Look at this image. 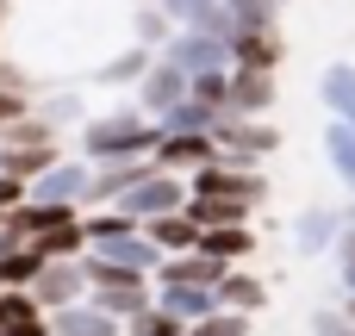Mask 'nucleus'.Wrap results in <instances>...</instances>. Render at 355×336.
Returning a JSON list of instances; mask_svg holds the SVG:
<instances>
[{"instance_id":"obj_1","label":"nucleus","mask_w":355,"mask_h":336,"mask_svg":"<svg viewBox=\"0 0 355 336\" xmlns=\"http://www.w3.org/2000/svg\"><path fill=\"white\" fill-rule=\"evenodd\" d=\"M156 118L144 112H100L81 125V150L87 162H125V156H156Z\"/></svg>"},{"instance_id":"obj_2","label":"nucleus","mask_w":355,"mask_h":336,"mask_svg":"<svg viewBox=\"0 0 355 336\" xmlns=\"http://www.w3.org/2000/svg\"><path fill=\"white\" fill-rule=\"evenodd\" d=\"M187 193H193V200H243V206H262L268 181H262L256 168H243V162L218 156V162H206V168H193V175H187Z\"/></svg>"},{"instance_id":"obj_3","label":"nucleus","mask_w":355,"mask_h":336,"mask_svg":"<svg viewBox=\"0 0 355 336\" xmlns=\"http://www.w3.org/2000/svg\"><path fill=\"white\" fill-rule=\"evenodd\" d=\"M212 137H218V156H231L243 168H256V156H275L281 150V131L268 118H243V112H225L212 125Z\"/></svg>"},{"instance_id":"obj_4","label":"nucleus","mask_w":355,"mask_h":336,"mask_svg":"<svg viewBox=\"0 0 355 336\" xmlns=\"http://www.w3.org/2000/svg\"><path fill=\"white\" fill-rule=\"evenodd\" d=\"M181 206H187V181L168 175V168H150V175L119 200V212H131L137 224H150V218H162V212H181Z\"/></svg>"},{"instance_id":"obj_5","label":"nucleus","mask_w":355,"mask_h":336,"mask_svg":"<svg viewBox=\"0 0 355 336\" xmlns=\"http://www.w3.org/2000/svg\"><path fill=\"white\" fill-rule=\"evenodd\" d=\"M162 56L181 69V75H206V69H231V44L212 37V31H193V25H175V37L162 44Z\"/></svg>"},{"instance_id":"obj_6","label":"nucleus","mask_w":355,"mask_h":336,"mask_svg":"<svg viewBox=\"0 0 355 336\" xmlns=\"http://www.w3.org/2000/svg\"><path fill=\"white\" fill-rule=\"evenodd\" d=\"M31 299L44 312H62V306H81L87 299V262L81 256H62V262H44L37 281H31Z\"/></svg>"},{"instance_id":"obj_7","label":"nucleus","mask_w":355,"mask_h":336,"mask_svg":"<svg viewBox=\"0 0 355 336\" xmlns=\"http://www.w3.org/2000/svg\"><path fill=\"white\" fill-rule=\"evenodd\" d=\"M206 162H218V137H212V131H162V137H156V168L193 175V168H206Z\"/></svg>"},{"instance_id":"obj_8","label":"nucleus","mask_w":355,"mask_h":336,"mask_svg":"<svg viewBox=\"0 0 355 336\" xmlns=\"http://www.w3.org/2000/svg\"><path fill=\"white\" fill-rule=\"evenodd\" d=\"M87 181H94L87 162H62V156H56V162L31 181L25 200H44V206H87Z\"/></svg>"},{"instance_id":"obj_9","label":"nucleus","mask_w":355,"mask_h":336,"mask_svg":"<svg viewBox=\"0 0 355 336\" xmlns=\"http://www.w3.org/2000/svg\"><path fill=\"white\" fill-rule=\"evenodd\" d=\"M87 256H100V262H112V268H131V274H156V268H162V249H156V237H150L144 224H131V231L94 243Z\"/></svg>"},{"instance_id":"obj_10","label":"nucleus","mask_w":355,"mask_h":336,"mask_svg":"<svg viewBox=\"0 0 355 336\" xmlns=\"http://www.w3.org/2000/svg\"><path fill=\"white\" fill-rule=\"evenodd\" d=\"M187 100V75L168 62V56H156L150 69H144V81H137V112H168V106H181Z\"/></svg>"},{"instance_id":"obj_11","label":"nucleus","mask_w":355,"mask_h":336,"mask_svg":"<svg viewBox=\"0 0 355 336\" xmlns=\"http://www.w3.org/2000/svg\"><path fill=\"white\" fill-rule=\"evenodd\" d=\"M150 168H156L150 156H125V162H100V168H94V181H87V200H94V206H119V200H125V193H131V187H137V181H144Z\"/></svg>"},{"instance_id":"obj_12","label":"nucleus","mask_w":355,"mask_h":336,"mask_svg":"<svg viewBox=\"0 0 355 336\" xmlns=\"http://www.w3.org/2000/svg\"><path fill=\"white\" fill-rule=\"evenodd\" d=\"M156 306L162 312H175L187 330L200 324V318H212L218 312V287H187V281H156Z\"/></svg>"},{"instance_id":"obj_13","label":"nucleus","mask_w":355,"mask_h":336,"mask_svg":"<svg viewBox=\"0 0 355 336\" xmlns=\"http://www.w3.org/2000/svg\"><path fill=\"white\" fill-rule=\"evenodd\" d=\"M231 112L268 118L275 112V69H231Z\"/></svg>"},{"instance_id":"obj_14","label":"nucleus","mask_w":355,"mask_h":336,"mask_svg":"<svg viewBox=\"0 0 355 336\" xmlns=\"http://www.w3.org/2000/svg\"><path fill=\"white\" fill-rule=\"evenodd\" d=\"M44 318H50V336H125V324L112 312H100L94 299L62 306V312H44Z\"/></svg>"},{"instance_id":"obj_15","label":"nucleus","mask_w":355,"mask_h":336,"mask_svg":"<svg viewBox=\"0 0 355 336\" xmlns=\"http://www.w3.org/2000/svg\"><path fill=\"white\" fill-rule=\"evenodd\" d=\"M275 62H281L275 25H237L231 31V69H275Z\"/></svg>"},{"instance_id":"obj_16","label":"nucleus","mask_w":355,"mask_h":336,"mask_svg":"<svg viewBox=\"0 0 355 336\" xmlns=\"http://www.w3.org/2000/svg\"><path fill=\"white\" fill-rule=\"evenodd\" d=\"M337 237H343V212H331V206H312V212L293 218V249L300 256H324Z\"/></svg>"},{"instance_id":"obj_17","label":"nucleus","mask_w":355,"mask_h":336,"mask_svg":"<svg viewBox=\"0 0 355 336\" xmlns=\"http://www.w3.org/2000/svg\"><path fill=\"white\" fill-rule=\"evenodd\" d=\"M225 268H231V262H218V256H206V249H187V256H162L156 281H187V287H218V281H225Z\"/></svg>"},{"instance_id":"obj_18","label":"nucleus","mask_w":355,"mask_h":336,"mask_svg":"<svg viewBox=\"0 0 355 336\" xmlns=\"http://www.w3.org/2000/svg\"><path fill=\"white\" fill-rule=\"evenodd\" d=\"M218 306L250 318V312H262V306H268V287H262L250 268H225V281H218Z\"/></svg>"},{"instance_id":"obj_19","label":"nucleus","mask_w":355,"mask_h":336,"mask_svg":"<svg viewBox=\"0 0 355 336\" xmlns=\"http://www.w3.org/2000/svg\"><path fill=\"white\" fill-rule=\"evenodd\" d=\"M150 62H156V56H150L144 44H125V50H112V56L94 69V81H106V87H137Z\"/></svg>"},{"instance_id":"obj_20","label":"nucleus","mask_w":355,"mask_h":336,"mask_svg":"<svg viewBox=\"0 0 355 336\" xmlns=\"http://www.w3.org/2000/svg\"><path fill=\"white\" fill-rule=\"evenodd\" d=\"M144 231L156 237L162 256H187V249H200V224H193L187 212H162V218H150Z\"/></svg>"},{"instance_id":"obj_21","label":"nucleus","mask_w":355,"mask_h":336,"mask_svg":"<svg viewBox=\"0 0 355 336\" xmlns=\"http://www.w3.org/2000/svg\"><path fill=\"white\" fill-rule=\"evenodd\" d=\"M200 249L237 268V262L256 256V231H250V224H218V231H200Z\"/></svg>"},{"instance_id":"obj_22","label":"nucleus","mask_w":355,"mask_h":336,"mask_svg":"<svg viewBox=\"0 0 355 336\" xmlns=\"http://www.w3.org/2000/svg\"><path fill=\"white\" fill-rule=\"evenodd\" d=\"M56 162V143H0V175H19L25 187Z\"/></svg>"},{"instance_id":"obj_23","label":"nucleus","mask_w":355,"mask_h":336,"mask_svg":"<svg viewBox=\"0 0 355 336\" xmlns=\"http://www.w3.org/2000/svg\"><path fill=\"white\" fill-rule=\"evenodd\" d=\"M318 94H324V106H331L343 125H355V62H331V69L318 75Z\"/></svg>"},{"instance_id":"obj_24","label":"nucleus","mask_w":355,"mask_h":336,"mask_svg":"<svg viewBox=\"0 0 355 336\" xmlns=\"http://www.w3.org/2000/svg\"><path fill=\"white\" fill-rule=\"evenodd\" d=\"M181 212H187L200 231H218V224H250V212H256V206H243V200H193V193H187V206H181Z\"/></svg>"},{"instance_id":"obj_25","label":"nucleus","mask_w":355,"mask_h":336,"mask_svg":"<svg viewBox=\"0 0 355 336\" xmlns=\"http://www.w3.org/2000/svg\"><path fill=\"white\" fill-rule=\"evenodd\" d=\"M324 156H331V168H337V181L355 193V125L343 118H331V131H324Z\"/></svg>"},{"instance_id":"obj_26","label":"nucleus","mask_w":355,"mask_h":336,"mask_svg":"<svg viewBox=\"0 0 355 336\" xmlns=\"http://www.w3.org/2000/svg\"><path fill=\"white\" fill-rule=\"evenodd\" d=\"M175 37V19L162 12V6H131V44H144V50H162Z\"/></svg>"},{"instance_id":"obj_27","label":"nucleus","mask_w":355,"mask_h":336,"mask_svg":"<svg viewBox=\"0 0 355 336\" xmlns=\"http://www.w3.org/2000/svg\"><path fill=\"white\" fill-rule=\"evenodd\" d=\"M218 118H225V112H212L206 100H193V94H187L181 106H168V112L156 118V131H212Z\"/></svg>"},{"instance_id":"obj_28","label":"nucleus","mask_w":355,"mask_h":336,"mask_svg":"<svg viewBox=\"0 0 355 336\" xmlns=\"http://www.w3.org/2000/svg\"><path fill=\"white\" fill-rule=\"evenodd\" d=\"M125 336H187V324L175 318V312H162L156 299L137 312V318H125Z\"/></svg>"},{"instance_id":"obj_29","label":"nucleus","mask_w":355,"mask_h":336,"mask_svg":"<svg viewBox=\"0 0 355 336\" xmlns=\"http://www.w3.org/2000/svg\"><path fill=\"white\" fill-rule=\"evenodd\" d=\"M31 112H37L50 131H62V125H75V118H81V94H50V100H44V106H31Z\"/></svg>"},{"instance_id":"obj_30","label":"nucleus","mask_w":355,"mask_h":336,"mask_svg":"<svg viewBox=\"0 0 355 336\" xmlns=\"http://www.w3.org/2000/svg\"><path fill=\"white\" fill-rule=\"evenodd\" d=\"M156 6H162V12H168L175 25H206V19H212V12H218L225 0H156Z\"/></svg>"},{"instance_id":"obj_31","label":"nucleus","mask_w":355,"mask_h":336,"mask_svg":"<svg viewBox=\"0 0 355 336\" xmlns=\"http://www.w3.org/2000/svg\"><path fill=\"white\" fill-rule=\"evenodd\" d=\"M187 336H250V318H243V312H225V306H218L212 318H200V324H193Z\"/></svg>"},{"instance_id":"obj_32","label":"nucleus","mask_w":355,"mask_h":336,"mask_svg":"<svg viewBox=\"0 0 355 336\" xmlns=\"http://www.w3.org/2000/svg\"><path fill=\"white\" fill-rule=\"evenodd\" d=\"M331 256H337V281H343V293H355V224H343V237L331 243Z\"/></svg>"},{"instance_id":"obj_33","label":"nucleus","mask_w":355,"mask_h":336,"mask_svg":"<svg viewBox=\"0 0 355 336\" xmlns=\"http://www.w3.org/2000/svg\"><path fill=\"white\" fill-rule=\"evenodd\" d=\"M25 193H31V187H25L19 175H0V218H6V212H12V206H19Z\"/></svg>"},{"instance_id":"obj_34","label":"nucleus","mask_w":355,"mask_h":336,"mask_svg":"<svg viewBox=\"0 0 355 336\" xmlns=\"http://www.w3.org/2000/svg\"><path fill=\"white\" fill-rule=\"evenodd\" d=\"M318 336H355V324L337 318V312H324V318H318Z\"/></svg>"},{"instance_id":"obj_35","label":"nucleus","mask_w":355,"mask_h":336,"mask_svg":"<svg viewBox=\"0 0 355 336\" xmlns=\"http://www.w3.org/2000/svg\"><path fill=\"white\" fill-rule=\"evenodd\" d=\"M343 318H349V324H355V293H349V312H343Z\"/></svg>"},{"instance_id":"obj_36","label":"nucleus","mask_w":355,"mask_h":336,"mask_svg":"<svg viewBox=\"0 0 355 336\" xmlns=\"http://www.w3.org/2000/svg\"><path fill=\"white\" fill-rule=\"evenodd\" d=\"M131 6H156V0H131Z\"/></svg>"}]
</instances>
